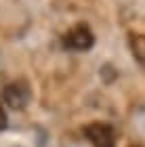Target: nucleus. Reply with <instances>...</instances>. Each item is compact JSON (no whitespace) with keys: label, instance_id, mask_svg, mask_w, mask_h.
<instances>
[{"label":"nucleus","instance_id":"f03ea898","mask_svg":"<svg viewBox=\"0 0 145 147\" xmlns=\"http://www.w3.org/2000/svg\"><path fill=\"white\" fill-rule=\"evenodd\" d=\"M84 137L93 147H116V130L107 122H90L84 126Z\"/></svg>","mask_w":145,"mask_h":147},{"label":"nucleus","instance_id":"423d86ee","mask_svg":"<svg viewBox=\"0 0 145 147\" xmlns=\"http://www.w3.org/2000/svg\"><path fill=\"white\" fill-rule=\"evenodd\" d=\"M133 147H141V145H133Z\"/></svg>","mask_w":145,"mask_h":147},{"label":"nucleus","instance_id":"39448f33","mask_svg":"<svg viewBox=\"0 0 145 147\" xmlns=\"http://www.w3.org/2000/svg\"><path fill=\"white\" fill-rule=\"evenodd\" d=\"M9 126V118H6V109H4V101L0 99V130H4Z\"/></svg>","mask_w":145,"mask_h":147},{"label":"nucleus","instance_id":"f257e3e1","mask_svg":"<svg viewBox=\"0 0 145 147\" xmlns=\"http://www.w3.org/2000/svg\"><path fill=\"white\" fill-rule=\"evenodd\" d=\"M61 42H63V49H67V51L86 53L95 44V34L86 23H78V25H74V28H69L65 32Z\"/></svg>","mask_w":145,"mask_h":147},{"label":"nucleus","instance_id":"7ed1b4c3","mask_svg":"<svg viewBox=\"0 0 145 147\" xmlns=\"http://www.w3.org/2000/svg\"><path fill=\"white\" fill-rule=\"evenodd\" d=\"M30 99H32V90L23 80L9 82L2 88V101L9 105L11 109H25L28 103H30Z\"/></svg>","mask_w":145,"mask_h":147},{"label":"nucleus","instance_id":"20e7f679","mask_svg":"<svg viewBox=\"0 0 145 147\" xmlns=\"http://www.w3.org/2000/svg\"><path fill=\"white\" fill-rule=\"evenodd\" d=\"M128 44H130V51H133V57L145 65V34H130Z\"/></svg>","mask_w":145,"mask_h":147}]
</instances>
